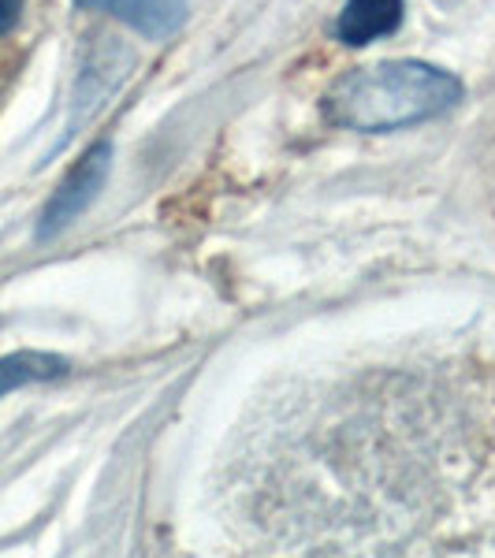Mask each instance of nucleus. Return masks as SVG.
Wrapping results in <instances>:
<instances>
[{
  "instance_id": "obj_1",
  "label": "nucleus",
  "mask_w": 495,
  "mask_h": 558,
  "mask_svg": "<svg viewBox=\"0 0 495 558\" xmlns=\"http://www.w3.org/2000/svg\"><path fill=\"white\" fill-rule=\"evenodd\" d=\"M462 101L455 75L418 60H388L347 75L328 94V120L350 131H399Z\"/></svg>"
},
{
  "instance_id": "obj_2",
  "label": "nucleus",
  "mask_w": 495,
  "mask_h": 558,
  "mask_svg": "<svg viewBox=\"0 0 495 558\" xmlns=\"http://www.w3.org/2000/svg\"><path fill=\"white\" fill-rule=\"evenodd\" d=\"M108 160H112L108 142H97V146L89 149L75 168H71V175L60 183V191L52 194L49 209H45V216H41V239L64 231L71 220H79V213H86V205L101 194V186L108 179Z\"/></svg>"
},
{
  "instance_id": "obj_3",
  "label": "nucleus",
  "mask_w": 495,
  "mask_h": 558,
  "mask_svg": "<svg viewBox=\"0 0 495 558\" xmlns=\"http://www.w3.org/2000/svg\"><path fill=\"white\" fill-rule=\"evenodd\" d=\"M75 4L116 15L120 23H128L131 31L153 41L172 38L186 23V0H75Z\"/></svg>"
},
{
  "instance_id": "obj_4",
  "label": "nucleus",
  "mask_w": 495,
  "mask_h": 558,
  "mask_svg": "<svg viewBox=\"0 0 495 558\" xmlns=\"http://www.w3.org/2000/svg\"><path fill=\"white\" fill-rule=\"evenodd\" d=\"M402 23V0H347L339 15V41L369 45L384 34H395Z\"/></svg>"
},
{
  "instance_id": "obj_5",
  "label": "nucleus",
  "mask_w": 495,
  "mask_h": 558,
  "mask_svg": "<svg viewBox=\"0 0 495 558\" xmlns=\"http://www.w3.org/2000/svg\"><path fill=\"white\" fill-rule=\"evenodd\" d=\"M64 373V362L52 354H34V350H23V354H12L0 362V395L12 391V387L34 384V380H49V376Z\"/></svg>"
},
{
  "instance_id": "obj_6",
  "label": "nucleus",
  "mask_w": 495,
  "mask_h": 558,
  "mask_svg": "<svg viewBox=\"0 0 495 558\" xmlns=\"http://www.w3.org/2000/svg\"><path fill=\"white\" fill-rule=\"evenodd\" d=\"M20 15H23V0H0V41L20 26Z\"/></svg>"
}]
</instances>
